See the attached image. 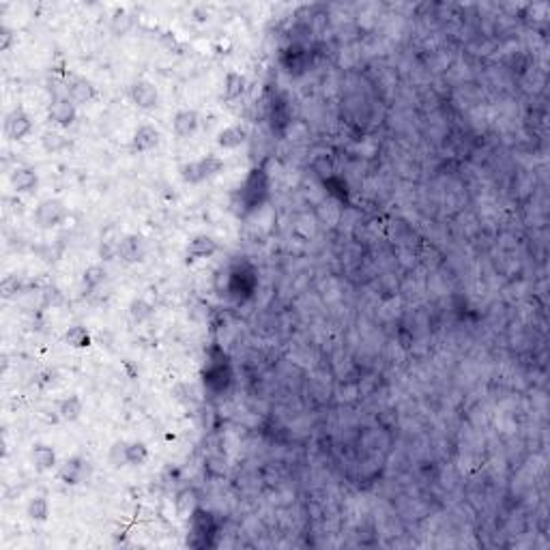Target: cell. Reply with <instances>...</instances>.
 Instances as JSON below:
<instances>
[{
	"mask_svg": "<svg viewBox=\"0 0 550 550\" xmlns=\"http://www.w3.org/2000/svg\"><path fill=\"white\" fill-rule=\"evenodd\" d=\"M312 168H314V172L318 174V177L325 179V181H329V179L334 177V160L329 157V155H318L314 160Z\"/></svg>",
	"mask_w": 550,
	"mask_h": 550,
	"instance_id": "f1b7e54d",
	"label": "cell"
},
{
	"mask_svg": "<svg viewBox=\"0 0 550 550\" xmlns=\"http://www.w3.org/2000/svg\"><path fill=\"white\" fill-rule=\"evenodd\" d=\"M250 138V129L246 125H230V127H224L222 131L217 134L215 142L219 148H239L241 144H246Z\"/></svg>",
	"mask_w": 550,
	"mask_h": 550,
	"instance_id": "5bb4252c",
	"label": "cell"
},
{
	"mask_svg": "<svg viewBox=\"0 0 550 550\" xmlns=\"http://www.w3.org/2000/svg\"><path fill=\"white\" fill-rule=\"evenodd\" d=\"M198 114L194 112V110H181V112L174 114L172 119V131H174V136L177 138H187L191 136L194 131L198 129Z\"/></svg>",
	"mask_w": 550,
	"mask_h": 550,
	"instance_id": "d6986e66",
	"label": "cell"
},
{
	"mask_svg": "<svg viewBox=\"0 0 550 550\" xmlns=\"http://www.w3.org/2000/svg\"><path fill=\"white\" fill-rule=\"evenodd\" d=\"M105 277H108V271L101 265H91V267H86V271L82 275V282H84V286L89 291H95L105 282Z\"/></svg>",
	"mask_w": 550,
	"mask_h": 550,
	"instance_id": "484cf974",
	"label": "cell"
},
{
	"mask_svg": "<svg viewBox=\"0 0 550 550\" xmlns=\"http://www.w3.org/2000/svg\"><path fill=\"white\" fill-rule=\"evenodd\" d=\"M67 217V207L58 198H48V200H41L39 207L35 209V224L43 230L56 228L58 224L65 222Z\"/></svg>",
	"mask_w": 550,
	"mask_h": 550,
	"instance_id": "8992f818",
	"label": "cell"
},
{
	"mask_svg": "<svg viewBox=\"0 0 550 550\" xmlns=\"http://www.w3.org/2000/svg\"><path fill=\"white\" fill-rule=\"evenodd\" d=\"M67 97L80 105V103H89L97 97V89H95V84L91 80H86V78H71V82L67 84Z\"/></svg>",
	"mask_w": 550,
	"mask_h": 550,
	"instance_id": "9a60e30c",
	"label": "cell"
},
{
	"mask_svg": "<svg viewBox=\"0 0 550 550\" xmlns=\"http://www.w3.org/2000/svg\"><path fill=\"white\" fill-rule=\"evenodd\" d=\"M200 377H203L205 389L211 395H224L230 389L234 372H232L230 357L222 346L213 344L207 350V359H205V368H203Z\"/></svg>",
	"mask_w": 550,
	"mask_h": 550,
	"instance_id": "7a4b0ae2",
	"label": "cell"
},
{
	"mask_svg": "<svg viewBox=\"0 0 550 550\" xmlns=\"http://www.w3.org/2000/svg\"><path fill=\"white\" fill-rule=\"evenodd\" d=\"M246 89H248V78L243 74H239V71L226 74V78H224V99L226 101L239 99L246 93Z\"/></svg>",
	"mask_w": 550,
	"mask_h": 550,
	"instance_id": "44dd1931",
	"label": "cell"
},
{
	"mask_svg": "<svg viewBox=\"0 0 550 550\" xmlns=\"http://www.w3.org/2000/svg\"><path fill=\"white\" fill-rule=\"evenodd\" d=\"M219 250L217 246V241L209 234H198L189 241V246H187V256L189 260H198V258H209L213 256L215 252Z\"/></svg>",
	"mask_w": 550,
	"mask_h": 550,
	"instance_id": "ac0fdd59",
	"label": "cell"
},
{
	"mask_svg": "<svg viewBox=\"0 0 550 550\" xmlns=\"http://www.w3.org/2000/svg\"><path fill=\"white\" fill-rule=\"evenodd\" d=\"M280 65L289 76L299 78L307 71V67H310V52H307L301 43H291V46H286L280 52Z\"/></svg>",
	"mask_w": 550,
	"mask_h": 550,
	"instance_id": "52a82bcc",
	"label": "cell"
},
{
	"mask_svg": "<svg viewBox=\"0 0 550 550\" xmlns=\"http://www.w3.org/2000/svg\"><path fill=\"white\" fill-rule=\"evenodd\" d=\"M189 520V533H187V546L191 548H213L217 544L219 533V520L207 512L205 508H196Z\"/></svg>",
	"mask_w": 550,
	"mask_h": 550,
	"instance_id": "3957f363",
	"label": "cell"
},
{
	"mask_svg": "<svg viewBox=\"0 0 550 550\" xmlns=\"http://www.w3.org/2000/svg\"><path fill=\"white\" fill-rule=\"evenodd\" d=\"M117 254L125 260V262H138L144 254V241L138 234H127L119 241L117 246Z\"/></svg>",
	"mask_w": 550,
	"mask_h": 550,
	"instance_id": "e0dca14e",
	"label": "cell"
},
{
	"mask_svg": "<svg viewBox=\"0 0 550 550\" xmlns=\"http://www.w3.org/2000/svg\"><path fill=\"white\" fill-rule=\"evenodd\" d=\"M146 458H148V447L142 441L127 443V465L140 467V465H144V462H146Z\"/></svg>",
	"mask_w": 550,
	"mask_h": 550,
	"instance_id": "4316f807",
	"label": "cell"
},
{
	"mask_svg": "<svg viewBox=\"0 0 550 550\" xmlns=\"http://www.w3.org/2000/svg\"><path fill=\"white\" fill-rule=\"evenodd\" d=\"M269 194H271V181H269L267 164L254 166L248 172L246 181L241 183L239 191L234 194L232 207H237L239 215L246 217L250 213H256L260 207H265L269 200Z\"/></svg>",
	"mask_w": 550,
	"mask_h": 550,
	"instance_id": "6da1fadb",
	"label": "cell"
},
{
	"mask_svg": "<svg viewBox=\"0 0 550 550\" xmlns=\"http://www.w3.org/2000/svg\"><path fill=\"white\" fill-rule=\"evenodd\" d=\"M110 465H112L114 469L127 465V443L125 441H117L112 445V449H110Z\"/></svg>",
	"mask_w": 550,
	"mask_h": 550,
	"instance_id": "d6a6232c",
	"label": "cell"
},
{
	"mask_svg": "<svg viewBox=\"0 0 550 550\" xmlns=\"http://www.w3.org/2000/svg\"><path fill=\"white\" fill-rule=\"evenodd\" d=\"M56 409H58V415H60L62 422H76L82 415V400L78 398V395H69V398L58 400Z\"/></svg>",
	"mask_w": 550,
	"mask_h": 550,
	"instance_id": "7402d4cb",
	"label": "cell"
},
{
	"mask_svg": "<svg viewBox=\"0 0 550 550\" xmlns=\"http://www.w3.org/2000/svg\"><path fill=\"white\" fill-rule=\"evenodd\" d=\"M131 24H134V19H131V15L125 9H117L114 11V15H112V31L117 35H125L131 28Z\"/></svg>",
	"mask_w": 550,
	"mask_h": 550,
	"instance_id": "4dcf8cb0",
	"label": "cell"
},
{
	"mask_svg": "<svg viewBox=\"0 0 550 550\" xmlns=\"http://www.w3.org/2000/svg\"><path fill=\"white\" fill-rule=\"evenodd\" d=\"M160 140H162V134L155 125H142L136 129L134 140H131V148L138 151V153H146V151H153L155 146H160Z\"/></svg>",
	"mask_w": 550,
	"mask_h": 550,
	"instance_id": "2e32d148",
	"label": "cell"
},
{
	"mask_svg": "<svg viewBox=\"0 0 550 550\" xmlns=\"http://www.w3.org/2000/svg\"><path fill=\"white\" fill-rule=\"evenodd\" d=\"M207 473L213 475V477H222L226 473V460L222 456H209L207 458V465H205Z\"/></svg>",
	"mask_w": 550,
	"mask_h": 550,
	"instance_id": "836d02e7",
	"label": "cell"
},
{
	"mask_svg": "<svg viewBox=\"0 0 550 550\" xmlns=\"http://www.w3.org/2000/svg\"><path fill=\"white\" fill-rule=\"evenodd\" d=\"M65 342H67L71 348H89L93 344V338L82 325H76V327L67 329V334H65Z\"/></svg>",
	"mask_w": 550,
	"mask_h": 550,
	"instance_id": "cb8c5ba5",
	"label": "cell"
},
{
	"mask_svg": "<svg viewBox=\"0 0 550 550\" xmlns=\"http://www.w3.org/2000/svg\"><path fill=\"white\" fill-rule=\"evenodd\" d=\"M129 314H131V318H134V320L142 323V320L153 316V305H148L142 299H136V301H131V305H129Z\"/></svg>",
	"mask_w": 550,
	"mask_h": 550,
	"instance_id": "f546056e",
	"label": "cell"
},
{
	"mask_svg": "<svg viewBox=\"0 0 550 550\" xmlns=\"http://www.w3.org/2000/svg\"><path fill=\"white\" fill-rule=\"evenodd\" d=\"M258 286V277L252 265L248 262H239L228 271V284H226V293L228 297H232L237 303L246 301L254 295Z\"/></svg>",
	"mask_w": 550,
	"mask_h": 550,
	"instance_id": "277c9868",
	"label": "cell"
},
{
	"mask_svg": "<svg viewBox=\"0 0 550 550\" xmlns=\"http://www.w3.org/2000/svg\"><path fill=\"white\" fill-rule=\"evenodd\" d=\"M9 183L13 187L15 194H28L37 187L39 183V177H37V172L28 166H17L11 170L9 174Z\"/></svg>",
	"mask_w": 550,
	"mask_h": 550,
	"instance_id": "4fadbf2b",
	"label": "cell"
},
{
	"mask_svg": "<svg viewBox=\"0 0 550 550\" xmlns=\"http://www.w3.org/2000/svg\"><path fill=\"white\" fill-rule=\"evenodd\" d=\"M37 383H39V387H43V389L54 387V385H56V372H54V370L41 372V374H39V379H37Z\"/></svg>",
	"mask_w": 550,
	"mask_h": 550,
	"instance_id": "e575fe53",
	"label": "cell"
},
{
	"mask_svg": "<svg viewBox=\"0 0 550 550\" xmlns=\"http://www.w3.org/2000/svg\"><path fill=\"white\" fill-rule=\"evenodd\" d=\"M269 121H271V127L277 134H284L286 129L291 127L293 123V117H291V108L286 103L284 97H273L271 103H269Z\"/></svg>",
	"mask_w": 550,
	"mask_h": 550,
	"instance_id": "7c38bea8",
	"label": "cell"
},
{
	"mask_svg": "<svg viewBox=\"0 0 550 550\" xmlns=\"http://www.w3.org/2000/svg\"><path fill=\"white\" fill-rule=\"evenodd\" d=\"M41 146L46 148L48 153H58V151H62L65 146H67V138H65L62 134H58V131H46V134L41 136Z\"/></svg>",
	"mask_w": 550,
	"mask_h": 550,
	"instance_id": "83f0119b",
	"label": "cell"
},
{
	"mask_svg": "<svg viewBox=\"0 0 550 550\" xmlns=\"http://www.w3.org/2000/svg\"><path fill=\"white\" fill-rule=\"evenodd\" d=\"M26 512L31 516V520L35 522H46L50 516V503L46 497H33L26 505Z\"/></svg>",
	"mask_w": 550,
	"mask_h": 550,
	"instance_id": "d4e9b609",
	"label": "cell"
},
{
	"mask_svg": "<svg viewBox=\"0 0 550 550\" xmlns=\"http://www.w3.org/2000/svg\"><path fill=\"white\" fill-rule=\"evenodd\" d=\"M31 131H33V121L24 110H13V112L7 114L5 134L9 140H24L26 136H31Z\"/></svg>",
	"mask_w": 550,
	"mask_h": 550,
	"instance_id": "30bf717a",
	"label": "cell"
},
{
	"mask_svg": "<svg viewBox=\"0 0 550 550\" xmlns=\"http://www.w3.org/2000/svg\"><path fill=\"white\" fill-rule=\"evenodd\" d=\"M181 179L189 185H198L203 181H209L213 177H217L219 172H224V162L219 160L217 155H205L198 162H187L179 168Z\"/></svg>",
	"mask_w": 550,
	"mask_h": 550,
	"instance_id": "5b68a950",
	"label": "cell"
},
{
	"mask_svg": "<svg viewBox=\"0 0 550 550\" xmlns=\"http://www.w3.org/2000/svg\"><path fill=\"white\" fill-rule=\"evenodd\" d=\"M198 499H196V490L194 488H185L177 495V501H174V508H177V514L181 518H189L194 514V510L198 508Z\"/></svg>",
	"mask_w": 550,
	"mask_h": 550,
	"instance_id": "603a6c76",
	"label": "cell"
},
{
	"mask_svg": "<svg viewBox=\"0 0 550 550\" xmlns=\"http://www.w3.org/2000/svg\"><path fill=\"white\" fill-rule=\"evenodd\" d=\"M129 95H131V101H134L142 110H153V108L160 105V91H157V86L153 84L151 80L134 82V84H131V89H129Z\"/></svg>",
	"mask_w": 550,
	"mask_h": 550,
	"instance_id": "9c48e42d",
	"label": "cell"
},
{
	"mask_svg": "<svg viewBox=\"0 0 550 550\" xmlns=\"http://www.w3.org/2000/svg\"><path fill=\"white\" fill-rule=\"evenodd\" d=\"M37 417H39L41 422H46V424H56L60 420L58 409H39Z\"/></svg>",
	"mask_w": 550,
	"mask_h": 550,
	"instance_id": "d590c367",
	"label": "cell"
},
{
	"mask_svg": "<svg viewBox=\"0 0 550 550\" xmlns=\"http://www.w3.org/2000/svg\"><path fill=\"white\" fill-rule=\"evenodd\" d=\"M91 462L84 460L82 456H71L58 467V479L67 486H78V483L86 481L91 477Z\"/></svg>",
	"mask_w": 550,
	"mask_h": 550,
	"instance_id": "ba28073f",
	"label": "cell"
},
{
	"mask_svg": "<svg viewBox=\"0 0 550 550\" xmlns=\"http://www.w3.org/2000/svg\"><path fill=\"white\" fill-rule=\"evenodd\" d=\"M31 460H33V465L39 473H46V471H52L56 467V452L50 445L37 443L31 452Z\"/></svg>",
	"mask_w": 550,
	"mask_h": 550,
	"instance_id": "ffe728a7",
	"label": "cell"
},
{
	"mask_svg": "<svg viewBox=\"0 0 550 550\" xmlns=\"http://www.w3.org/2000/svg\"><path fill=\"white\" fill-rule=\"evenodd\" d=\"M13 43V33L9 28H3V43H0V50H9Z\"/></svg>",
	"mask_w": 550,
	"mask_h": 550,
	"instance_id": "8d00e7d4",
	"label": "cell"
},
{
	"mask_svg": "<svg viewBox=\"0 0 550 550\" xmlns=\"http://www.w3.org/2000/svg\"><path fill=\"white\" fill-rule=\"evenodd\" d=\"M76 117H78V108L76 103L67 97H56L52 103H50V121L56 123L58 127H69L76 123Z\"/></svg>",
	"mask_w": 550,
	"mask_h": 550,
	"instance_id": "8fae6325",
	"label": "cell"
},
{
	"mask_svg": "<svg viewBox=\"0 0 550 550\" xmlns=\"http://www.w3.org/2000/svg\"><path fill=\"white\" fill-rule=\"evenodd\" d=\"M19 291H22V282L17 275H7L3 282H0V295H3V299H13V297H17Z\"/></svg>",
	"mask_w": 550,
	"mask_h": 550,
	"instance_id": "1f68e13d",
	"label": "cell"
}]
</instances>
